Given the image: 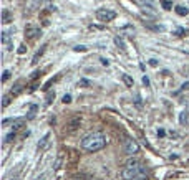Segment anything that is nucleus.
Instances as JSON below:
<instances>
[{"label": "nucleus", "mask_w": 189, "mask_h": 180, "mask_svg": "<svg viewBox=\"0 0 189 180\" xmlns=\"http://www.w3.org/2000/svg\"><path fill=\"white\" fill-rule=\"evenodd\" d=\"M43 178H45V175H42V177H40V178H38V180H43Z\"/></svg>", "instance_id": "nucleus-27"}, {"label": "nucleus", "mask_w": 189, "mask_h": 180, "mask_svg": "<svg viewBox=\"0 0 189 180\" xmlns=\"http://www.w3.org/2000/svg\"><path fill=\"white\" fill-rule=\"evenodd\" d=\"M90 83H88V81H86V79H81L80 81V86H88Z\"/></svg>", "instance_id": "nucleus-24"}, {"label": "nucleus", "mask_w": 189, "mask_h": 180, "mask_svg": "<svg viewBox=\"0 0 189 180\" xmlns=\"http://www.w3.org/2000/svg\"><path fill=\"white\" fill-rule=\"evenodd\" d=\"M149 64H151V66H158V61H156V60H149Z\"/></svg>", "instance_id": "nucleus-25"}, {"label": "nucleus", "mask_w": 189, "mask_h": 180, "mask_svg": "<svg viewBox=\"0 0 189 180\" xmlns=\"http://www.w3.org/2000/svg\"><path fill=\"white\" fill-rule=\"evenodd\" d=\"M174 10H176V13H178V15H181V17H186V15L189 13V9H186V7H183V5L174 7Z\"/></svg>", "instance_id": "nucleus-8"}, {"label": "nucleus", "mask_w": 189, "mask_h": 180, "mask_svg": "<svg viewBox=\"0 0 189 180\" xmlns=\"http://www.w3.org/2000/svg\"><path fill=\"white\" fill-rule=\"evenodd\" d=\"M9 103H10V101H9V96H5V97H3V108H7V106H9Z\"/></svg>", "instance_id": "nucleus-23"}, {"label": "nucleus", "mask_w": 189, "mask_h": 180, "mask_svg": "<svg viewBox=\"0 0 189 180\" xmlns=\"http://www.w3.org/2000/svg\"><path fill=\"white\" fill-rule=\"evenodd\" d=\"M101 63H103L105 66H108V64H110V61H108V60H105V58H101Z\"/></svg>", "instance_id": "nucleus-26"}, {"label": "nucleus", "mask_w": 189, "mask_h": 180, "mask_svg": "<svg viewBox=\"0 0 189 180\" xmlns=\"http://www.w3.org/2000/svg\"><path fill=\"white\" fill-rule=\"evenodd\" d=\"M25 35H27L30 40H37L40 35H42V30H40V27H37V25H27Z\"/></svg>", "instance_id": "nucleus-5"}, {"label": "nucleus", "mask_w": 189, "mask_h": 180, "mask_svg": "<svg viewBox=\"0 0 189 180\" xmlns=\"http://www.w3.org/2000/svg\"><path fill=\"white\" fill-rule=\"evenodd\" d=\"M106 136L100 130H94V132H90L81 139V149L86 150V152H98L103 147H106Z\"/></svg>", "instance_id": "nucleus-1"}, {"label": "nucleus", "mask_w": 189, "mask_h": 180, "mask_svg": "<svg viewBox=\"0 0 189 180\" xmlns=\"http://www.w3.org/2000/svg\"><path fill=\"white\" fill-rule=\"evenodd\" d=\"M45 48H47V46H42V50H40V51H37V55L33 56V60H32V63H38V58H40V56H42L43 55V51H45Z\"/></svg>", "instance_id": "nucleus-13"}, {"label": "nucleus", "mask_w": 189, "mask_h": 180, "mask_svg": "<svg viewBox=\"0 0 189 180\" xmlns=\"http://www.w3.org/2000/svg\"><path fill=\"white\" fill-rule=\"evenodd\" d=\"M123 81H125V84L128 86V88H133V84H134V81H133V78H131L129 75H123Z\"/></svg>", "instance_id": "nucleus-9"}, {"label": "nucleus", "mask_w": 189, "mask_h": 180, "mask_svg": "<svg viewBox=\"0 0 189 180\" xmlns=\"http://www.w3.org/2000/svg\"><path fill=\"white\" fill-rule=\"evenodd\" d=\"M2 43L5 45V48H7V50H14V45H12L10 35L7 33V31H3V33H2Z\"/></svg>", "instance_id": "nucleus-7"}, {"label": "nucleus", "mask_w": 189, "mask_h": 180, "mask_svg": "<svg viewBox=\"0 0 189 180\" xmlns=\"http://www.w3.org/2000/svg\"><path fill=\"white\" fill-rule=\"evenodd\" d=\"M10 180H17V178H15V177H14V178H10Z\"/></svg>", "instance_id": "nucleus-28"}, {"label": "nucleus", "mask_w": 189, "mask_h": 180, "mask_svg": "<svg viewBox=\"0 0 189 180\" xmlns=\"http://www.w3.org/2000/svg\"><path fill=\"white\" fill-rule=\"evenodd\" d=\"M73 50H75V51H81V53H85L86 50H88V48H86L85 45H76V46L73 48Z\"/></svg>", "instance_id": "nucleus-18"}, {"label": "nucleus", "mask_w": 189, "mask_h": 180, "mask_svg": "<svg viewBox=\"0 0 189 180\" xmlns=\"http://www.w3.org/2000/svg\"><path fill=\"white\" fill-rule=\"evenodd\" d=\"M161 5H163L164 10H171V9H172V3L168 2V0H161Z\"/></svg>", "instance_id": "nucleus-14"}, {"label": "nucleus", "mask_w": 189, "mask_h": 180, "mask_svg": "<svg viewBox=\"0 0 189 180\" xmlns=\"http://www.w3.org/2000/svg\"><path fill=\"white\" fill-rule=\"evenodd\" d=\"M27 51V48H25V45H20V48H18V53L20 55H23V53Z\"/></svg>", "instance_id": "nucleus-21"}, {"label": "nucleus", "mask_w": 189, "mask_h": 180, "mask_svg": "<svg viewBox=\"0 0 189 180\" xmlns=\"http://www.w3.org/2000/svg\"><path fill=\"white\" fill-rule=\"evenodd\" d=\"M48 137H50V134H45V137L42 139V142L38 144L40 149H45V145H47V142H48Z\"/></svg>", "instance_id": "nucleus-15"}, {"label": "nucleus", "mask_w": 189, "mask_h": 180, "mask_svg": "<svg viewBox=\"0 0 189 180\" xmlns=\"http://www.w3.org/2000/svg\"><path fill=\"white\" fill-rule=\"evenodd\" d=\"M134 2H136L138 5H141L143 9H148V10H151V12H156L154 0H134Z\"/></svg>", "instance_id": "nucleus-6"}, {"label": "nucleus", "mask_w": 189, "mask_h": 180, "mask_svg": "<svg viewBox=\"0 0 189 180\" xmlns=\"http://www.w3.org/2000/svg\"><path fill=\"white\" fill-rule=\"evenodd\" d=\"M2 22L3 23H10V12L7 10V9L2 12Z\"/></svg>", "instance_id": "nucleus-10"}, {"label": "nucleus", "mask_w": 189, "mask_h": 180, "mask_svg": "<svg viewBox=\"0 0 189 180\" xmlns=\"http://www.w3.org/2000/svg\"><path fill=\"white\" fill-rule=\"evenodd\" d=\"M96 18L103 23L113 22V20L116 18V12L111 10V9H98L96 10Z\"/></svg>", "instance_id": "nucleus-3"}, {"label": "nucleus", "mask_w": 189, "mask_h": 180, "mask_svg": "<svg viewBox=\"0 0 189 180\" xmlns=\"http://www.w3.org/2000/svg\"><path fill=\"white\" fill-rule=\"evenodd\" d=\"M10 75H12V73L9 71V69H5V71H3V76H2V81H3V83L10 79Z\"/></svg>", "instance_id": "nucleus-16"}, {"label": "nucleus", "mask_w": 189, "mask_h": 180, "mask_svg": "<svg viewBox=\"0 0 189 180\" xmlns=\"http://www.w3.org/2000/svg\"><path fill=\"white\" fill-rule=\"evenodd\" d=\"M123 180H146V167L138 160H129L121 170Z\"/></svg>", "instance_id": "nucleus-2"}, {"label": "nucleus", "mask_w": 189, "mask_h": 180, "mask_svg": "<svg viewBox=\"0 0 189 180\" xmlns=\"http://www.w3.org/2000/svg\"><path fill=\"white\" fill-rule=\"evenodd\" d=\"M23 126V121L22 119H17V121H14L12 122V130H17V129H20Z\"/></svg>", "instance_id": "nucleus-12"}, {"label": "nucleus", "mask_w": 189, "mask_h": 180, "mask_svg": "<svg viewBox=\"0 0 189 180\" xmlns=\"http://www.w3.org/2000/svg\"><path fill=\"white\" fill-rule=\"evenodd\" d=\"M12 139H15V130H12L10 134H7V136H5V144H7V142H12Z\"/></svg>", "instance_id": "nucleus-17"}, {"label": "nucleus", "mask_w": 189, "mask_h": 180, "mask_svg": "<svg viewBox=\"0 0 189 180\" xmlns=\"http://www.w3.org/2000/svg\"><path fill=\"white\" fill-rule=\"evenodd\" d=\"M145 25H146L148 28H151V30H154V31H163V30H164L163 25H151V23H146V22H145Z\"/></svg>", "instance_id": "nucleus-11"}, {"label": "nucleus", "mask_w": 189, "mask_h": 180, "mask_svg": "<svg viewBox=\"0 0 189 180\" xmlns=\"http://www.w3.org/2000/svg\"><path fill=\"white\" fill-rule=\"evenodd\" d=\"M114 43H116L120 48H123V50H125V43H123V40L120 38V36H116V38H114Z\"/></svg>", "instance_id": "nucleus-19"}, {"label": "nucleus", "mask_w": 189, "mask_h": 180, "mask_svg": "<svg viewBox=\"0 0 189 180\" xmlns=\"http://www.w3.org/2000/svg\"><path fill=\"white\" fill-rule=\"evenodd\" d=\"M143 84H145V86H149V78H148V76H143Z\"/></svg>", "instance_id": "nucleus-22"}, {"label": "nucleus", "mask_w": 189, "mask_h": 180, "mask_svg": "<svg viewBox=\"0 0 189 180\" xmlns=\"http://www.w3.org/2000/svg\"><path fill=\"white\" fill-rule=\"evenodd\" d=\"M63 103H65V104L71 103V94H65V96H63Z\"/></svg>", "instance_id": "nucleus-20"}, {"label": "nucleus", "mask_w": 189, "mask_h": 180, "mask_svg": "<svg viewBox=\"0 0 189 180\" xmlns=\"http://www.w3.org/2000/svg\"><path fill=\"white\" fill-rule=\"evenodd\" d=\"M123 150H125L126 155H134V154L139 152V144H138L136 141H134V139H126Z\"/></svg>", "instance_id": "nucleus-4"}]
</instances>
